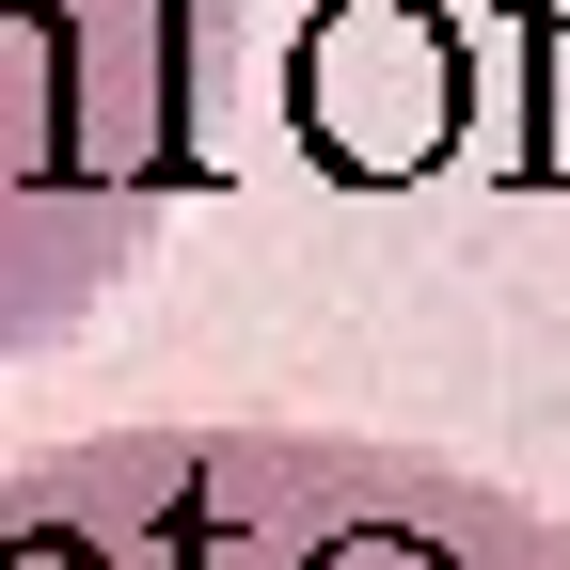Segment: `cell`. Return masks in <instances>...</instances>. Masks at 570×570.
I'll return each instance as SVG.
<instances>
[{
  "mask_svg": "<svg viewBox=\"0 0 570 570\" xmlns=\"http://www.w3.org/2000/svg\"><path fill=\"white\" fill-rule=\"evenodd\" d=\"M0 570H570V523L365 428H111L0 475Z\"/></svg>",
  "mask_w": 570,
  "mask_h": 570,
  "instance_id": "cell-1",
  "label": "cell"
},
{
  "mask_svg": "<svg viewBox=\"0 0 570 570\" xmlns=\"http://www.w3.org/2000/svg\"><path fill=\"white\" fill-rule=\"evenodd\" d=\"M223 0H0V365L96 317L142 223L206 175Z\"/></svg>",
  "mask_w": 570,
  "mask_h": 570,
  "instance_id": "cell-2",
  "label": "cell"
}]
</instances>
